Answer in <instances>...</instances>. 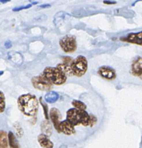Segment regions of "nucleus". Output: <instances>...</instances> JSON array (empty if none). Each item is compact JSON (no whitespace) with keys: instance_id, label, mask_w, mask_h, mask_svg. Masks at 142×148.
<instances>
[{"instance_id":"b1692460","label":"nucleus","mask_w":142,"mask_h":148,"mask_svg":"<svg viewBox=\"0 0 142 148\" xmlns=\"http://www.w3.org/2000/svg\"><path fill=\"white\" fill-rule=\"evenodd\" d=\"M97 121H98V119H97L96 116L94 115H90V127H93L97 123Z\"/></svg>"},{"instance_id":"f257e3e1","label":"nucleus","mask_w":142,"mask_h":148,"mask_svg":"<svg viewBox=\"0 0 142 148\" xmlns=\"http://www.w3.org/2000/svg\"><path fill=\"white\" fill-rule=\"evenodd\" d=\"M18 108L22 113L27 116L36 117L38 111L39 103L36 97L32 94H25L19 97Z\"/></svg>"},{"instance_id":"423d86ee","label":"nucleus","mask_w":142,"mask_h":148,"mask_svg":"<svg viewBox=\"0 0 142 148\" xmlns=\"http://www.w3.org/2000/svg\"><path fill=\"white\" fill-rule=\"evenodd\" d=\"M32 84L36 89L42 91H49L52 88L53 84L40 74L37 77H34L32 79Z\"/></svg>"},{"instance_id":"a878e982","label":"nucleus","mask_w":142,"mask_h":148,"mask_svg":"<svg viewBox=\"0 0 142 148\" xmlns=\"http://www.w3.org/2000/svg\"><path fill=\"white\" fill-rule=\"evenodd\" d=\"M51 7L50 4H42V5L40 6V8H48V7Z\"/></svg>"},{"instance_id":"7ed1b4c3","label":"nucleus","mask_w":142,"mask_h":148,"mask_svg":"<svg viewBox=\"0 0 142 148\" xmlns=\"http://www.w3.org/2000/svg\"><path fill=\"white\" fill-rule=\"evenodd\" d=\"M52 84L56 85H61L66 82L67 77L62 73L58 68L48 66L45 68L41 74Z\"/></svg>"},{"instance_id":"c85d7f7f","label":"nucleus","mask_w":142,"mask_h":148,"mask_svg":"<svg viewBox=\"0 0 142 148\" xmlns=\"http://www.w3.org/2000/svg\"><path fill=\"white\" fill-rule=\"evenodd\" d=\"M38 4L37 1H33V2H32V4Z\"/></svg>"},{"instance_id":"bb28decb","label":"nucleus","mask_w":142,"mask_h":148,"mask_svg":"<svg viewBox=\"0 0 142 148\" xmlns=\"http://www.w3.org/2000/svg\"><path fill=\"white\" fill-rule=\"evenodd\" d=\"M104 4H116L115 1H103Z\"/></svg>"},{"instance_id":"c756f323","label":"nucleus","mask_w":142,"mask_h":148,"mask_svg":"<svg viewBox=\"0 0 142 148\" xmlns=\"http://www.w3.org/2000/svg\"><path fill=\"white\" fill-rule=\"evenodd\" d=\"M3 73H4V72H3V71H0V75H3Z\"/></svg>"},{"instance_id":"6ab92c4d","label":"nucleus","mask_w":142,"mask_h":148,"mask_svg":"<svg viewBox=\"0 0 142 148\" xmlns=\"http://www.w3.org/2000/svg\"><path fill=\"white\" fill-rule=\"evenodd\" d=\"M72 104L74 107V108L77 110H80V111H85L87 108L86 105L83 102L80 101H77V100H73Z\"/></svg>"},{"instance_id":"20e7f679","label":"nucleus","mask_w":142,"mask_h":148,"mask_svg":"<svg viewBox=\"0 0 142 148\" xmlns=\"http://www.w3.org/2000/svg\"><path fill=\"white\" fill-rule=\"evenodd\" d=\"M71 68L74 76L82 77L87 70V61L84 56H78L72 61Z\"/></svg>"},{"instance_id":"2eb2a0df","label":"nucleus","mask_w":142,"mask_h":148,"mask_svg":"<svg viewBox=\"0 0 142 148\" xmlns=\"http://www.w3.org/2000/svg\"><path fill=\"white\" fill-rule=\"evenodd\" d=\"M40 127H41V131L43 134L48 136V137L51 135L52 131H53V130H52V126L48 120L43 121V122L41 123Z\"/></svg>"},{"instance_id":"1a4fd4ad","label":"nucleus","mask_w":142,"mask_h":148,"mask_svg":"<svg viewBox=\"0 0 142 148\" xmlns=\"http://www.w3.org/2000/svg\"><path fill=\"white\" fill-rule=\"evenodd\" d=\"M98 74L102 77L103 78L109 80H113L115 79L116 77V73L114 69L110 67V66H102L99 68L98 69Z\"/></svg>"},{"instance_id":"6e6552de","label":"nucleus","mask_w":142,"mask_h":148,"mask_svg":"<svg viewBox=\"0 0 142 148\" xmlns=\"http://www.w3.org/2000/svg\"><path fill=\"white\" fill-rule=\"evenodd\" d=\"M121 40L122 41L128 42V43L142 46V31L139 32V33H129L126 37H121Z\"/></svg>"},{"instance_id":"dca6fc26","label":"nucleus","mask_w":142,"mask_h":148,"mask_svg":"<svg viewBox=\"0 0 142 148\" xmlns=\"http://www.w3.org/2000/svg\"><path fill=\"white\" fill-rule=\"evenodd\" d=\"M8 142L10 147L11 148H20L18 141L12 132H9L8 133Z\"/></svg>"},{"instance_id":"9d476101","label":"nucleus","mask_w":142,"mask_h":148,"mask_svg":"<svg viewBox=\"0 0 142 148\" xmlns=\"http://www.w3.org/2000/svg\"><path fill=\"white\" fill-rule=\"evenodd\" d=\"M59 129H60L61 132L66 134V135H72V134L75 133L74 126L72 125L66 119L60 123V124H59Z\"/></svg>"},{"instance_id":"f3484780","label":"nucleus","mask_w":142,"mask_h":148,"mask_svg":"<svg viewBox=\"0 0 142 148\" xmlns=\"http://www.w3.org/2000/svg\"><path fill=\"white\" fill-rule=\"evenodd\" d=\"M8 134L3 130H0V148L8 147Z\"/></svg>"},{"instance_id":"aec40b11","label":"nucleus","mask_w":142,"mask_h":148,"mask_svg":"<svg viewBox=\"0 0 142 148\" xmlns=\"http://www.w3.org/2000/svg\"><path fill=\"white\" fill-rule=\"evenodd\" d=\"M5 97L4 93L0 91V113H2L5 109Z\"/></svg>"},{"instance_id":"ddd939ff","label":"nucleus","mask_w":142,"mask_h":148,"mask_svg":"<svg viewBox=\"0 0 142 148\" xmlns=\"http://www.w3.org/2000/svg\"><path fill=\"white\" fill-rule=\"evenodd\" d=\"M56 68L59 69L62 73L64 74L66 77L68 76H72L73 75V72L72 71V68H71V64H67V63H60L56 66Z\"/></svg>"},{"instance_id":"4468645a","label":"nucleus","mask_w":142,"mask_h":148,"mask_svg":"<svg viewBox=\"0 0 142 148\" xmlns=\"http://www.w3.org/2000/svg\"><path fill=\"white\" fill-rule=\"evenodd\" d=\"M59 95L58 92H53V91H49L46 94L44 97V100L46 102L48 103H54L59 100Z\"/></svg>"},{"instance_id":"f8f14e48","label":"nucleus","mask_w":142,"mask_h":148,"mask_svg":"<svg viewBox=\"0 0 142 148\" xmlns=\"http://www.w3.org/2000/svg\"><path fill=\"white\" fill-rule=\"evenodd\" d=\"M38 141L39 144L43 148H53V143L48 138V137L45 134H41L38 137Z\"/></svg>"},{"instance_id":"5701e85b","label":"nucleus","mask_w":142,"mask_h":148,"mask_svg":"<svg viewBox=\"0 0 142 148\" xmlns=\"http://www.w3.org/2000/svg\"><path fill=\"white\" fill-rule=\"evenodd\" d=\"M17 127H16L15 125L14 126H15V129H16V130H17V136H18L19 137H21L23 134V130H22L21 127L19 125V124H17Z\"/></svg>"},{"instance_id":"393cba45","label":"nucleus","mask_w":142,"mask_h":148,"mask_svg":"<svg viewBox=\"0 0 142 148\" xmlns=\"http://www.w3.org/2000/svg\"><path fill=\"white\" fill-rule=\"evenodd\" d=\"M4 46H5L6 49H10V48L12 47V43L10 40H7V42H5L4 43Z\"/></svg>"},{"instance_id":"412c9836","label":"nucleus","mask_w":142,"mask_h":148,"mask_svg":"<svg viewBox=\"0 0 142 148\" xmlns=\"http://www.w3.org/2000/svg\"><path fill=\"white\" fill-rule=\"evenodd\" d=\"M40 103L42 105V106H43V110H44L45 117H46V120H48L49 119V117H48V108L47 104H46L44 102H43V100H42V98H40Z\"/></svg>"},{"instance_id":"4be33fe9","label":"nucleus","mask_w":142,"mask_h":148,"mask_svg":"<svg viewBox=\"0 0 142 148\" xmlns=\"http://www.w3.org/2000/svg\"><path fill=\"white\" fill-rule=\"evenodd\" d=\"M32 7V4H28V5H26V6H22V7H14V8H13L12 11L18 12V11H20V10H25V9H28V8H30V7Z\"/></svg>"},{"instance_id":"9b49d317","label":"nucleus","mask_w":142,"mask_h":148,"mask_svg":"<svg viewBox=\"0 0 142 148\" xmlns=\"http://www.w3.org/2000/svg\"><path fill=\"white\" fill-rule=\"evenodd\" d=\"M60 116L61 114L59 112V110L57 108H53L51 109L50 111V118L51 119L52 123H53V126H54L55 129L58 132L61 133L60 129H59V124H60Z\"/></svg>"},{"instance_id":"39448f33","label":"nucleus","mask_w":142,"mask_h":148,"mask_svg":"<svg viewBox=\"0 0 142 148\" xmlns=\"http://www.w3.org/2000/svg\"><path fill=\"white\" fill-rule=\"evenodd\" d=\"M59 45L65 53H73L77 48L76 37L70 35H66L60 39Z\"/></svg>"},{"instance_id":"0eeeda50","label":"nucleus","mask_w":142,"mask_h":148,"mask_svg":"<svg viewBox=\"0 0 142 148\" xmlns=\"http://www.w3.org/2000/svg\"><path fill=\"white\" fill-rule=\"evenodd\" d=\"M131 73L134 76L138 77L142 79V57L137 56L131 65Z\"/></svg>"},{"instance_id":"a211bd4d","label":"nucleus","mask_w":142,"mask_h":148,"mask_svg":"<svg viewBox=\"0 0 142 148\" xmlns=\"http://www.w3.org/2000/svg\"><path fill=\"white\" fill-rule=\"evenodd\" d=\"M9 59L17 64L20 65L23 63V56L18 53H10L9 54Z\"/></svg>"},{"instance_id":"f03ea898","label":"nucleus","mask_w":142,"mask_h":148,"mask_svg":"<svg viewBox=\"0 0 142 148\" xmlns=\"http://www.w3.org/2000/svg\"><path fill=\"white\" fill-rule=\"evenodd\" d=\"M66 120L74 127L78 125L90 126V115L86 111H80L76 108H70L66 112Z\"/></svg>"},{"instance_id":"cd10ccee","label":"nucleus","mask_w":142,"mask_h":148,"mask_svg":"<svg viewBox=\"0 0 142 148\" xmlns=\"http://www.w3.org/2000/svg\"><path fill=\"white\" fill-rule=\"evenodd\" d=\"M8 1H10L8 0V1H2V0H1V1H0V2H1V3H6V2H8Z\"/></svg>"}]
</instances>
